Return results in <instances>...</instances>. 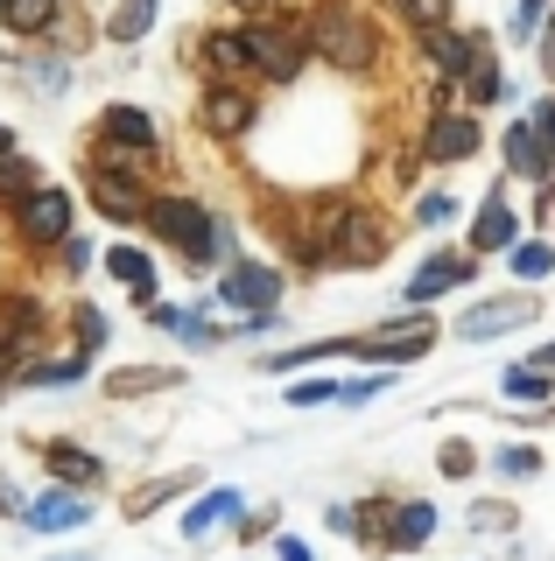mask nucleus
Instances as JSON below:
<instances>
[{"instance_id":"nucleus-39","label":"nucleus","mask_w":555,"mask_h":561,"mask_svg":"<svg viewBox=\"0 0 555 561\" xmlns=\"http://www.w3.org/2000/svg\"><path fill=\"white\" fill-rule=\"evenodd\" d=\"M542 14H548V0H520V14H513V35H534V28H542Z\"/></svg>"},{"instance_id":"nucleus-15","label":"nucleus","mask_w":555,"mask_h":561,"mask_svg":"<svg viewBox=\"0 0 555 561\" xmlns=\"http://www.w3.org/2000/svg\"><path fill=\"white\" fill-rule=\"evenodd\" d=\"M106 140H120V148H134V154H148L155 148V119L141 113V105H106Z\"/></svg>"},{"instance_id":"nucleus-13","label":"nucleus","mask_w":555,"mask_h":561,"mask_svg":"<svg viewBox=\"0 0 555 561\" xmlns=\"http://www.w3.org/2000/svg\"><path fill=\"white\" fill-rule=\"evenodd\" d=\"M422 49H429V64H437V78H443V84H450V78H464V70H472V57H478L472 35H450V28H422Z\"/></svg>"},{"instance_id":"nucleus-26","label":"nucleus","mask_w":555,"mask_h":561,"mask_svg":"<svg viewBox=\"0 0 555 561\" xmlns=\"http://www.w3.org/2000/svg\"><path fill=\"white\" fill-rule=\"evenodd\" d=\"M36 330H43V309L36 302H8V309H0V344H8V351H22Z\"/></svg>"},{"instance_id":"nucleus-24","label":"nucleus","mask_w":555,"mask_h":561,"mask_svg":"<svg viewBox=\"0 0 555 561\" xmlns=\"http://www.w3.org/2000/svg\"><path fill=\"white\" fill-rule=\"evenodd\" d=\"M29 190H43V169L29 162V154L0 148V197H29Z\"/></svg>"},{"instance_id":"nucleus-36","label":"nucleus","mask_w":555,"mask_h":561,"mask_svg":"<svg viewBox=\"0 0 555 561\" xmlns=\"http://www.w3.org/2000/svg\"><path fill=\"white\" fill-rule=\"evenodd\" d=\"M528 127H534V140H542V148H548V162H555V99L534 105V119H528Z\"/></svg>"},{"instance_id":"nucleus-17","label":"nucleus","mask_w":555,"mask_h":561,"mask_svg":"<svg viewBox=\"0 0 555 561\" xmlns=\"http://www.w3.org/2000/svg\"><path fill=\"white\" fill-rule=\"evenodd\" d=\"M43 463L57 470L64 484H99V478H106V463H99L92 449H78V443H49V449H43Z\"/></svg>"},{"instance_id":"nucleus-35","label":"nucleus","mask_w":555,"mask_h":561,"mask_svg":"<svg viewBox=\"0 0 555 561\" xmlns=\"http://www.w3.org/2000/svg\"><path fill=\"white\" fill-rule=\"evenodd\" d=\"M380 393H387V373H380V379H352V386H338L344 408H366V400H380Z\"/></svg>"},{"instance_id":"nucleus-14","label":"nucleus","mask_w":555,"mask_h":561,"mask_svg":"<svg viewBox=\"0 0 555 561\" xmlns=\"http://www.w3.org/2000/svg\"><path fill=\"white\" fill-rule=\"evenodd\" d=\"M513 239H520V218L499 197H485L478 204V225H472V245H478V253H513Z\"/></svg>"},{"instance_id":"nucleus-4","label":"nucleus","mask_w":555,"mask_h":561,"mask_svg":"<svg viewBox=\"0 0 555 561\" xmlns=\"http://www.w3.org/2000/svg\"><path fill=\"white\" fill-rule=\"evenodd\" d=\"M247 57L268 70V78H296L303 57H309V35L288 28V22H260V28H247Z\"/></svg>"},{"instance_id":"nucleus-40","label":"nucleus","mask_w":555,"mask_h":561,"mask_svg":"<svg viewBox=\"0 0 555 561\" xmlns=\"http://www.w3.org/2000/svg\"><path fill=\"white\" fill-rule=\"evenodd\" d=\"M78 373H84L78 358H57V365H36V373H29V379H49V386H64V379H78Z\"/></svg>"},{"instance_id":"nucleus-6","label":"nucleus","mask_w":555,"mask_h":561,"mask_svg":"<svg viewBox=\"0 0 555 561\" xmlns=\"http://www.w3.org/2000/svg\"><path fill=\"white\" fill-rule=\"evenodd\" d=\"M218 295H225L233 309H247V316H274V302H282V274H274V267H253V260H239V267L218 280Z\"/></svg>"},{"instance_id":"nucleus-16","label":"nucleus","mask_w":555,"mask_h":561,"mask_svg":"<svg viewBox=\"0 0 555 561\" xmlns=\"http://www.w3.org/2000/svg\"><path fill=\"white\" fill-rule=\"evenodd\" d=\"M457 280H464V260H457V253H437V260H422V267H415L408 302H437V295L457 288Z\"/></svg>"},{"instance_id":"nucleus-12","label":"nucleus","mask_w":555,"mask_h":561,"mask_svg":"<svg viewBox=\"0 0 555 561\" xmlns=\"http://www.w3.org/2000/svg\"><path fill=\"white\" fill-rule=\"evenodd\" d=\"M197 119H204V134H218V140H239V134L253 127V99H247V92H212Z\"/></svg>"},{"instance_id":"nucleus-41","label":"nucleus","mask_w":555,"mask_h":561,"mask_svg":"<svg viewBox=\"0 0 555 561\" xmlns=\"http://www.w3.org/2000/svg\"><path fill=\"white\" fill-rule=\"evenodd\" d=\"M443 470H450V478H472V449L450 443V449H443Z\"/></svg>"},{"instance_id":"nucleus-28","label":"nucleus","mask_w":555,"mask_h":561,"mask_svg":"<svg viewBox=\"0 0 555 561\" xmlns=\"http://www.w3.org/2000/svg\"><path fill=\"white\" fill-rule=\"evenodd\" d=\"M8 28H22V35H43L49 22H57V0H8Z\"/></svg>"},{"instance_id":"nucleus-18","label":"nucleus","mask_w":555,"mask_h":561,"mask_svg":"<svg viewBox=\"0 0 555 561\" xmlns=\"http://www.w3.org/2000/svg\"><path fill=\"white\" fill-rule=\"evenodd\" d=\"M106 274H113V280H127L141 302H155V260L141 253V245H113V253H106Z\"/></svg>"},{"instance_id":"nucleus-42","label":"nucleus","mask_w":555,"mask_h":561,"mask_svg":"<svg viewBox=\"0 0 555 561\" xmlns=\"http://www.w3.org/2000/svg\"><path fill=\"white\" fill-rule=\"evenodd\" d=\"M542 70L555 78V8H548V28H542Z\"/></svg>"},{"instance_id":"nucleus-8","label":"nucleus","mask_w":555,"mask_h":561,"mask_svg":"<svg viewBox=\"0 0 555 561\" xmlns=\"http://www.w3.org/2000/svg\"><path fill=\"white\" fill-rule=\"evenodd\" d=\"M22 232L36 239V245H57L64 232H71V197H64V190H29L22 197Z\"/></svg>"},{"instance_id":"nucleus-37","label":"nucleus","mask_w":555,"mask_h":561,"mask_svg":"<svg viewBox=\"0 0 555 561\" xmlns=\"http://www.w3.org/2000/svg\"><path fill=\"white\" fill-rule=\"evenodd\" d=\"M443 218H457V197H450V190H429V197H422V225H443Z\"/></svg>"},{"instance_id":"nucleus-25","label":"nucleus","mask_w":555,"mask_h":561,"mask_svg":"<svg viewBox=\"0 0 555 561\" xmlns=\"http://www.w3.org/2000/svg\"><path fill=\"white\" fill-rule=\"evenodd\" d=\"M204 64L225 70V78H233V70H247V64H253V57H247V35H233V28L204 35Z\"/></svg>"},{"instance_id":"nucleus-19","label":"nucleus","mask_w":555,"mask_h":561,"mask_svg":"<svg viewBox=\"0 0 555 561\" xmlns=\"http://www.w3.org/2000/svg\"><path fill=\"white\" fill-rule=\"evenodd\" d=\"M507 169H513V175H534V183H548V148L534 140L528 119H520V127H507Z\"/></svg>"},{"instance_id":"nucleus-11","label":"nucleus","mask_w":555,"mask_h":561,"mask_svg":"<svg viewBox=\"0 0 555 561\" xmlns=\"http://www.w3.org/2000/svg\"><path fill=\"white\" fill-rule=\"evenodd\" d=\"M472 148H478V119L472 113H437L429 119V154H437V162H464Z\"/></svg>"},{"instance_id":"nucleus-5","label":"nucleus","mask_w":555,"mask_h":561,"mask_svg":"<svg viewBox=\"0 0 555 561\" xmlns=\"http://www.w3.org/2000/svg\"><path fill=\"white\" fill-rule=\"evenodd\" d=\"M437 344V323L429 316H408V323H387V330H373V337H352L359 358H387V365H408V358H422V351Z\"/></svg>"},{"instance_id":"nucleus-27","label":"nucleus","mask_w":555,"mask_h":561,"mask_svg":"<svg viewBox=\"0 0 555 561\" xmlns=\"http://www.w3.org/2000/svg\"><path fill=\"white\" fill-rule=\"evenodd\" d=\"M548 393H555V379L542 373V365H513L507 373V400H520V408H542Z\"/></svg>"},{"instance_id":"nucleus-7","label":"nucleus","mask_w":555,"mask_h":561,"mask_svg":"<svg viewBox=\"0 0 555 561\" xmlns=\"http://www.w3.org/2000/svg\"><path fill=\"white\" fill-rule=\"evenodd\" d=\"M520 323H534V295H507V302H472L457 316V337L464 344H485V337H499V330H520Z\"/></svg>"},{"instance_id":"nucleus-31","label":"nucleus","mask_w":555,"mask_h":561,"mask_svg":"<svg viewBox=\"0 0 555 561\" xmlns=\"http://www.w3.org/2000/svg\"><path fill=\"white\" fill-rule=\"evenodd\" d=\"M71 323H78V344H84V351H99V344H106V337H113V323H106V309H92V302H78V316H71Z\"/></svg>"},{"instance_id":"nucleus-9","label":"nucleus","mask_w":555,"mask_h":561,"mask_svg":"<svg viewBox=\"0 0 555 561\" xmlns=\"http://www.w3.org/2000/svg\"><path fill=\"white\" fill-rule=\"evenodd\" d=\"M84 190H92V204L106 210L113 225H141L148 218V197L134 190V175H120V169H92V183H84Z\"/></svg>"},{"instance_id":"nucleus-47","label":"nucleus","mask_w":555,"mask_h":561,"mask_svg":"<svg viewBox=\"0 0 555 561\" xmlns=\"http://www.w3.org/2000/svg\"><path fill=\"white\" fill-rule=\"evenodd\" d=\"M64 561H92V554H64Z\"/></svg>"},{"instance_id":"nucleus-33","label":"nucleus","mask_w":555,"mask_h":561,"mask_svg":"<svg viewBox=\"0 0 555 561\" xmlns=\"http://www.w3.org/2000/svg\"><path fill=\"white\" fill-rule=\"evenodd\" d=\"M499 470H507V478H534V470H542V449H534V443H507V449H499Z\"/></svg>"},{"instance_id":"nucleus-20","label":"nucleus","mask_w":555,"mask_h":561,"mask_svg":"<svg viewBox=\"0 0 555 561\" xmlns=\"http://www.w3.org/2000/svg\"><path fill=\"white\" fill-rule=\"evenodd\" d=\"M225 519H239V491H204V499L197 505H190V519H183V534L190 540H197V534H212V526H225Z\"/></svg>"},{"instance_id":"nucleus-32","label":"nucleus","mask_w":555,"mask_h":561,"mask_svg":"<svg viewBox=\"0 0 555 561\" xmlns=\"http://www.w3.org/2000/svg\"><path fill=\"white\" fill-rule=\"evenodd\" d=\"M183 484H190V478H162V484H141V491H134V499H127V513H134V519H148L155 505H162V499H177Z\"/></svg>"},{"instance_id":"nucleus-48","label":"nucleus","mask_w":555,"mask_h":561,"mask_svg":"<svg viewBox=\"0 0 555 561\" xmlns=\"http://www.w3.org/2000/svg\"><path fill=\"white\" fill-rule=\"evenodd\" d=\"M0 8H8V0H0Z\"/></svg>"},{"instance_id":"nucleus-44","label":"nucleus","mask_w":555,"mask_h":561,"mask_svg":"<svg viewBox=\"0 0 555 561\" xmlns=\"http://www.w3.org/2000/svg\"><path fill=\"white\" fill-rule=\"evenodd\" d=\"M8 373H14V351H8V344H0V379H8Z\"/></svg>"},{"instance_id":"nucleus-38","label":"nucleus","mask_w":555,"mask_h":561,"mask_svg":"<svg viewBox=\"0 0 555 561\" xmlns=\"http://www.w3.org/2000/svg\"><path fill=\"white\" fill-rule=\"evenodd\" d=\"M401 8L415 14L422 28H443V14H450V0H401Z\"/></svg>"},{"instance_id":"nucleus-30","label":"nucleus","mask_w":555,"mask_h":561,"mask_svg":"<svg viewBox=\"0 0 555 561\" xmlns=\"http://www.w3.org/2000/svg\"><path fill=\"white\" fill-rule=\"evenodd\" d=\"M513 274H520V280L555 274V245H513Z\"/></svg>"},{"instance_id":"nucleus-2","label":"nucleus","mask_w":555,"mask_h":561,"mask_svg":"<svg viewBox=\"0 0 555 561\" xmlns=\"http://www.w3.org/2000/svg\"><path fill=\"white\" fill-rule=\"evenodd\" d=\"M309 43L324 49L338 70H366L373 57H380V35L359 22V14H344V8H331V14H317V28H309Z\"/></svg>"},{"instance_id":"nucleus-29","label":"nucleus","mask_w":555,"mask_h":561,"mask_svg":"<svg viewBox=\"0 0 555 561\" xmlns=\"http://www.w3.org/2000/svg\"><path fill=\"white\" fill-rule=\"evenodd\" d=\"M464 84H472V99H478V105H492L499 92H507V78H499V64H485V49L472 57V70H464Z\"/></svg>"},{"instance_id":"nucleus-46","label":"nucleus","mask_w":555,"mask_h":561,"mask_svg":"<svg viewBox=\"0 0 555 561\" xmlns=\"http://www.w3.org/2000/svg\"><path fill=\"white\" fill-rule=\"evenodd\" d=\"M233 8H260V0H233Z\"/></svg>"},{"instance_id":"nucleus-23","label":"nucleus","mask_w":555,"mask_h":561,"mask_svg":"<svg viewBox=\"0 0 555 561\" xmlns=\"http://www.w3.org/2000/svg\"><path fill=\"white\" fill-rule=\"evenodd\" d=\"M155 386H177V373H169V365H127V373L106 379V393L113 400H134V393H155Z\"/></svg>"},{"instance_id":"nucleus-10","label":"nucleus","mask_w":555,"mask_h":561,"mask_svg":"<svg viewBox=\"0 0 555 561\" xmlns=\"http://www.w3.org/2000/svg\"><path fill=\"white\" fill-rule=\"evenodd\" d=\"M29 526H43V534H78L84 519H92V505L78 499V491H43L36 505H22Z\"/></svg>"},{"instance_id":"nucleus-3","label":"nucleus","mask_w":555,"mask_h":561,"mask_svg":"<svg viewBox=\"0 0 555 561\" xmlns=\"http://www.w3.org/2000/svg\"><path fill=\"white\" fill-rule=\"evenodd\" d=\"M324 260H338V267H373V260H387V232H380L373 210H344L338 225H324Z\"/></svg>"},{"instance_id":"nucleus-43","label":"nucleus","mask_w":555,"mask_h":561,"mask_svg":"<svg viewBox=\"0 0 555 561\" xmlns=\"http://www.w3.org/2000/svg\"><path fill=\"white\" fill-rule=\"evenodd\" d=\"M282 561H309V548L303 540H282Z\"/></svg>"},{"instance_id":"nucleus-34","label":"nucleus","mask_w":555,"mask_h":561,"mask_svg":"<svg viewBox=\"0 0 555 561\" xmlns=\"http://www.w3.org/2000/svg\"><path fill=\"white\" fill-rule=\"evenodd\" d=\"M317 400H338V386H331V379H303V386H288V408H317Z\"/></svg>"},{"instance_id":"nucleus-22","label":"nucleus","mask_w":555,"mask_h":561,"mask_svg":"<svg viewBox=\"0 0 555 561\" xmlns=\"http://www.w3.org/2000/svg\"><path fill=\"white\" fill-rule=\"evenodd\" d=\"M155 8H162V0H120L106 35H113V43H141V35L155 28Z\"/></svg>"},{"instance_id":"nucleus-21","label":"nucleus","mask_w":555,"mask_h":561,"mask_svg":"<svg viewBox=\"0 0 555 561\" xmlns=\"http://www.w3.org/2000/svg\"><path fill=\"white\" fill-rule=\"evenodd\" d=\"M429 534H437V505H401L387 526V548H422Z\"/></svg>"},{"instance_id":"nucleus-1","label":"nucleus","mask_w":555,"mask_h":561,"mask_svg":"<svg viewBox=\"0 0 555 561\" xmlns=\"http://www.w3.org/2000/svg\"><path fill=\"white\" fill-rule=\"evenodd\" d=\"M148 225H155L169 245H183L190 260H225V245H233V239L212 225V210L190 204V197H155V204H148Z\"/></svg>"},{"instance_id":"nucleus-45","label":"nucleus","mask_w":555,"mask_h":561,"mask_svg":"<svg viewBox=\"0 0 555 561\" xmlns=\"http://www.w3.org/2000/svg\"><path fill=\"white\" fill-rule=\"evenodd\" d=\"M534 365H542V373H555V344H548V351H542V358H534Z\"/></svg>"}]
</instances>
